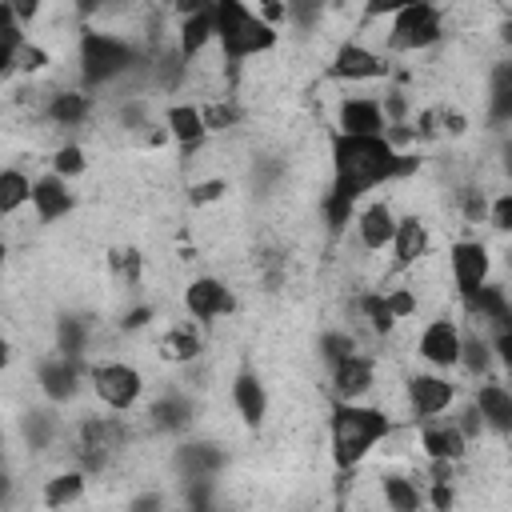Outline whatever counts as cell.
<instances>
[{"label": "cell", "instance_id": "cell-1", "mask_svg": "<svg viewBox=\"0 0 512 512\" xmlns=\"http://www.w3.org/2000/svg\"><path fill=\"white\" fill-rule=\"evenodd\" d=\"M328 156H332V188L344 200H360L380 184H396L420 172L416 152H396L388 136H348L328 128Z\"/></svg>", "mask_w": 512, "mask_h": 512}, {"label": "cell", "instance_id": "cell-2", "mask_svg": "<svg viewBox=\"0 0 512 512\" xmlns=\"http://www.w3.org/2000/svg\"><path fill=\"white\" fill-rule=\"evenodd\" d=\"M392 424H396V420H392L380 404H368V400H360V404L332 400V408H328L332 468H336L340 476L356 472V468L372 456V448L392 436Z\"/></svg>", "mask_w": 512, "mask_h": 512}, {"label": "cell", "instance_id": "cell-3", "mask_svg": "<svg viewBox=\"0 0 512 512\" xmlns=\"http://www.w3.org/2000/svg\"><path fill=\"white\" fill-rule=\"evenodd\" d=\"M76 64H80V88H112L124 84L128 72H144V52L108 28H80L76 40Z\"/></svg>", "mask_w": 512, "mask_h": 512}, {"label": "cell", "instance_id": "cell-4", "mask_svg": "<svg viewBox=\"0 0 512 512\" xmlns=\"http://www.w3.org/2000/svg\"><path fill=\"white\" fill-rule=\"evenodd\" d=\"M212 12H216V48L224 52L228 68L256 60L280 44V28L260 20V12L240 0H216Z\"/></svg>", "mask_w": 512, "mask_h": 512}, {"label": "cell", "instance_id": "cell-5", "mask_svg": "<svg viewBox=\"0 0 512 512\" xmlns=\"http://www.w3.org/2000/svg\"><path fill=\"white\" fill-rule=\"evenodd\" d=\"M388 52H424L436 48L444 40V8L436 4H396V12L388 16V28L380 32Z\"/></svg>", "mask_w": 512, "mask_h": 512}, {"label": "cell", "instance_id": "cell-6", "mask_svg": "<svg viewBox=\"0 0 512 512\" xmlns=\"http://www.w3.org/2000/svg\"><path fill=\"white\" fill-rule=\"evenodd\" d=\"M88 388L108 412H132L144 396V372L128 360H92Z\"/></svg>", "mask_w": 512, "mask_h": 512}, {"label": "cell", "instance_id": "cell-7", "mask_svg": "<svg viewBox=\"0 0 512 512\" xmlns=\"http://www.w3.org/2000/svg\"><path fill=\"white\" fill-rule=\"evenodd\" d=\"M456 404V384L444 372H412L404 376V416L408 420H436Z\"/></svg>", "mask_w": 512, "mask_h": 512}, {"label": "cell", "instance_id": "cell-8", "mask_svg": "<svg viewBox=\"0 0 512 512\" xmlns=\"http://www.w3.org/2000/svg\"><path fill=\"white\" fill-rule=\"evenodd\" d=\"M32 376H36V388L48 404H72L80 396V376H88V364L52 352V356H36Z\"/></svg>", "mask_w": 512, "mask_h": 512}, {"label": "cell", "instance_id": "cell-9", "mask_svg": "<svg viewBox=\"0 0 512 512\" xmlns=\"http://www.w3.org/2000/svg\"><path fill=\"white\" fill-rule=\"evenodd\" d=\"M444 256H448V276H452V288H456L460 300L488 284V276H492L488 244H480V240H452Z\"/></svg>", "mask_w": 512, "mask_h": 512}, {"label": "cell", "instance_id": "cell-10", "mask_svg": "<svg viewBox=\"0 0 512 512\" xmlns=\"http://www.w3.org/2000/svg\"><path fill=\"white\" fill-rule=\"evenodd\" d=\"M460 344H464V328L452 316H432L416 336V356L428 368L448 372V368H460Z\"/></svg>", "mask_w": 512, "mask_h": 512}, {"label": "cell", "instance_id": "cell-11", "mask_svg": "<svg viewBox=\"0 0 512 512\" xmlns=\"http://www.w3.org/2000/svg\"><path fill=\"white\" fill-rule=\"evenodd\" d=\"M184 312L196 324H216L236 312V292L220 276H192L184 284Z\"/></svg>", "mask_w": 512, "mask_h": 512}, {"label": "cell", "instance_id": "cell-12", "mask_svg": "<svg viewBox=\"0 0 512 512\" xmlns=\"http://www.w3.org/2000/svg\"><path fill=\"white\" fill-rule=\"evenodd\" d=\"M388 72H392L388 56H380V52H376V48H368L364 40H344V44L332 52V64H328V76L348 80V84L384 80Z\"/></svg>", "mask_w": 512, "mask_h": 512}, {"label": "cell", "instance_id": "cell-13", "mask_svg": "<svg viewBox=\"0 0 512 512\" xmlns=\"http://www.w3.org/2000/svg\"><path fill=\"white\" fill-rule=\"evenodd\" d=\"M328 372H332V400H348V404H360V400L372 396L376 384H380V380H376V360L364 356V352L340 360V364L328 368Z\"/></svg>", "mask_w": 512, "mask_h": 512}, {"label": "cell", "instance_id": "cell-14", "mask_svg": "<svg viewBox=\"0 0 512 512\" xmlns=\"http://www.w3.org/2000/svg\"><path fill=\"white\" fill-rule=\"evenodd\" d=\"M224 460H228L224 448L212 444V440H184L172 452V468H176V476L184 484H192V480H216V472L224 468Z\"/></svg>", "mask_w": 512, "mask_h": 512}, {"label": "cell", "instance_id": "cell-15", "mask_svg": "<svg viewBox=\"0 0 512 512\" xmlns=\"http://www.w3.org/2000/svg\"><path fill=\"white\" fill-rule=\"evenodd\" d=\"M396 224H400L396 208L388 200H372V204H364L356 212V224L352 228H356V240H360L364 252H384L396 240Z\"/></svg>", "mask_w": 512, "mask_h": 512}, {"label": "cell", "instance_id": "cell-16", "mask_svg": "<svg viewBox=\"0 0 512 512\" xmlns=\"http://www.w3.org/2000/svg\"><path fill=\"white\" fill-rule=\"evenodd\" d=\"M228 400H232V408H236V416H240L244 428H260V424L268 420V404H272V400H268L264 380H260L252 368H240V372L232 376Z\"/></svg>", "mask_w": 512, "mask_h": 512}, {"label": "cell", "instance_id": "cell-17", "mask_svg": "<svg viewBox=\"0 0 512 512\" xmlns=\"http://www.w3.org/2000/svg\"><path fill=\"white\" fill-rule=\"evenodd\" d=\"M388 120H384V108L376 96H344L336 104V132H348V136H384Z\"/></svg>", "mask_w": 512, "mask_h": 512}, {"label": "cell", "instance_id": "cell-18", "mask_svg": "<svg viewBox=\"0 0 512 512\" xmlns=\"http://www.w3.org/2000/svg\"><path fill=\"white\" fill-rule=\"evenodd\" d=\"M164 124H168V132H172V144H176L184 156L200 152L204 140H208L204 112H200V104H192V100H172V104L164 108Z\"/></svg>", "mask_w": 512, "mask_h": 512}, {"label": "cell", "instance_id": "cell-19", "mask_svg": "<svg viewBox=\"0 0 512 512\" xmlns=\"http://www.w3.org/2000/svg\"><path fill=\"white\" fill-rule=\"evenodd\" d=\"M72 208H76V192H72V184L64 176H56V172L36 176V184H32V212H36L40 224H56Z\"/></svg>", "mask_w": 512, "mask_h": 512}, {"label": "cell", "instance_id": "cell-20", "mask_svg": "<svg viewBox=\"0 0 512 512\" xmlns=\"http://www.w3.org/2000/svg\"><path fill=\"white\" fill-rule=\"evenodd\" d=\"M432 248V232L424 224V216L416 212H404L400 224H396V240H392V268H420L424 256Z\"/></svg>", "mask_w": 512, "mask_h": 512}, {"label": "cell", "instance_id": "cell-21", "mask_svg": "<svg viewBox=\"0 0 512 512\" xmlns=\"http://www.w3.org/2000/svg\"><path fill=\"white\" fill-rule=\"evenodd\" d=\"M472 404L480 408V420L492 436H512V388H504L500 380H480L472 388Z\"/></svg>", "mask_w": 512, "mask_h": 512}, {"label": "cell", "instance_id": "cell-22", "mask_svg": "<svg viewBox=\"0 0 512 512\" xmlns=\"http://www.w3.org/2000/svg\"><path fill=\"white\" fill-rule=\"evenodd\" d=\"M484 120L488 128H512V60H496L484 84Z\"/></svg>", "mask_w": 512, "mask_h": 512}, {"label": "cell", "instance_id": "cell-23", "mask_svg": "<svg viewBox=\"0 0 512 512\" xmlns=\"http://www.w3.org/2000/svg\"><path fill=\"white\" fill-rule=\"evenodd\" d=\"M88 116H92V96L84 88H52L40 120H48L52 128H80L88 124Z\"/></svg>", "mask_w": 512, "mask_h": 512}, {"label": "cell", "instance_id": "cell-24", "mask_svg": "<svg viewBox=\"0 0 512 512\" xmlns=\"http://www.w3.org/2000/svg\"><path fill=\"white\" fill-rule=\"evenodd\" d=\"M148 416H152L156 432H188L192 420H196V404H192V396L184 388H168L164 396L152 400Z\"/></svg>", "mask_w": 512, "mask_h": 512}, {"label": "cell", "instance_id": "cell-25", "mask_svg": "<svg viewBox=\"0 0 512 512\" xmlns=\"http://www.w3.org/2000/svg\"><path fill=\"white\" fill-rule=\"evenodd\" d=\"M84 492H88V472H80V468H60V472H52V476L44 480L40 504H44V512H68L72 504L84 500Z\"/></svg>", "mask_w": 512, "mask_h": 512}, {"label": "cell", "instance_id": "cell-26", "mask_svg": "<svg viewBox=\"0 0 512 512\" xmlns=\"http://www.w3.org/2000/svg\"><path fill=\"white\" fill-rule=\"evenodd\" d=\"M460 304H464L468 320H476V328H484V324H488L492 332H496V328L508 320V312H512V304H508V292H504L500 284H492V280H488L484 288H476L472 296H464Z\"/></svg>", "mask_w": 512, "mask_h": 512}, {"label": "cell", "instance_id": "cell-27", "mask_svg": "<svg viewBox=\"0 0 512 512\" xmlns=\"http://www.w3.org/2000/svg\"><path fill=\"white\" fill-rule=\"evenodd\" d=\"M156 352H160V360H168V364H192V360H200V352H204V336H200V328H196L192 320H180V324H168V328H164Z\"/></svg>", "mask_w": 512, "mask_h": 512}, {"label": "cell", "instance_id": "cell-28", "mask_svg": "<svg viewBox=\"0 0 512 512\" xmlns=\"http://www.w3.org/2000/svg\"><path fill=\"white\" fill-rule=\"evenodd\" d=\"M420 448H424L428 460H452V464H460V460L468 456V440H464V432H460L452 420H448V424L428 420V424L420 428Z\"/></svg>", "mask_w": 512, "mask_h": 512}, {"label": "cell", "instance_id": "cell-29", "mask_svg": "<svg viewBox=\"0 0 512 512\" xmlns=\"http://www.w3.org/2000/svg\"><path fill=\"white\" fill-rule=\"evenodd\" d=\"M376 492H380L388 512H420L424 508V488L404 472H380Z\"/></svg>", "mask_w": 512, "mask_h": 512}, {"label": "cell", "instance_id": "cell-30", "mask_svg": "<svg viewBox=\"0 0 512 512\" xmlns=\"http://www.w3.org/2000/svg\"><path fill=\"white\" fill-rule=\"evenodd\" d=\"M496 364V352H492V340L484 328H464V344H460V372H468L472 380H488Z\"/></svg>", "mask_w": 512, "mask_h": 512}, {"label": "cell", "instance_id": "cell-31", "mask_svg": "<svg viewBox=\"0 0 512 512\" xmlns=\"http://www.w3.org/2000/svg\"><path fill=\"white\" fill-rule=\"evenodd\" d=\"M32 176L24 172V168H16V164H8L4 172H0V216H16L24 204L32 208Z\"/></svg>", "mask_w": 512, "mask_h": 512}, {"label": "cell", "instance_id": "cell-32", "mask_svg": "<svg viewBox=\"0 0 512 512\" xmlns=\"http://www.w3.org/2000/svg\"><path fill=\"white\" fill-rule=\"evenodd\" d=\"M108 268H112L116 284L128 288V292H136L144 284V256H140V248H112L108 252Z\"/></svg>", "mask_w": 512, "mask_h": 512}, {"label": "cell", "instance_id": "cell-33", "mask_svg": "<svg viewBox=\"0 0 512 512\" xmlns=\"http://www.w3.org/2000/svg\"><path fill=\"white\" fill-rule=\"evenodd\" d=\"M360 320H368V328L376 332V336H392L396 332V316H392V308H388V300H384V292H364L360 296Z\"/></svg>", "mask_w": 512, "mask_h": 512}, {"label": "cell", "instance_id": "cell-34", "mask_svg": "<svg viewBox=\"0 0 512 512\" xmlns=\"http://www.w3.org/2000/svg\"><path fill=\"white\" fill-rule=\"evenodd\" d=\"M456 212L468 220V224H488V212H492V200L480 184H464L456 188Z\"/></svg>", "mask_w": 512, "mask_h": 512}, {"label": "cell", "instance_id": "cell-35", "mask_svg": "<svg viewBox=\"0 0 512 512\" xmlns=\"http://www.w3.org/2000/svg\"><path fill=\"white\" fill-rule=\"evenodd\" d=\"M52 64V52L44 48V44H36L32 36L20 44V52H16V60H12V76H24V80H32V76H40L44 68Z\"/></svg>", "mask_w": 512, "mask_h": 512}, {"label": "cell", "instance_id": "cell-36", "mask_svg": "<svg viewBox=\"0 0 512 512\" xmlns=\"http://www.w3.org/2000/svg\"><path fill=\"white\" fill-rule=\"evenodd\" d=\"M200 112H204V128H208V136H212V132H216V136H224V132H232V128H236V120H240V108H236L232 100H220V96L204 100V104H200Z\"/></svg>", "mask_w": 512, "mask_h": 512}, {"label": "cell", "instance_id": "cell-37", "mask_svg": "<svg viewBox=\"0 0 512 512\" xmlns=\"http://www.w3.org/2000/svg\"><path fill=\"white\" fill-rule=\"evenodd\" d=\"M88 168V156H84V148L80 144H56L52 148V160H48V172H56V176H64V180H72V176H80Z\"/></svg>", "mask_w": 512, "mask_h": 512}, {"label": "cell", "instance_id": "cell-38", "mask_svg": "<svg viewBox=\"0 0 512 512\" xmlns=\"http://www.w3.org/2000/svg\"><path fill=\"white\" fill-rule=\"evenodd\" d=\"M316 348H320V360H324L328 368H336L340 360H348V356L360 352V340H356L352 332H324Z\"/></svg>", "mask_w": 512, "mask_h": 512}, {"label": "cell", "instance_id": "cell-39", "mask_svg": "<svg viewBox=\"0 0 512 512\" xmlns=\"http://www.w3.org/2000/svg\"><path fill=\"white\" fill-rule=\"evenodd\" d=\"M384 300L396 320H412L420 312V292L416 288H384Z\"/></svg>", "mask_w": 512, "mask_h": 512}, {"label": "cell", "instance_id": "cell-40", "mask_svg": "<svg viewBox=\"0 0 512 512\" xmlns=\"http://www.w3.org/2000/svg\"><path fill=\"white\" fill-rule=\"evenodd\" d=\"M224 192H228L224 176H212V180H192V184H188V200H192V208L212 204V200H220Z\"/></svg>", "mask_w": 512, "mask_h": 512}, {"label": "cell", "instance_id": "cell-41", "mask_svg": "<svg viewBox=\"0 0 512 512\" xmlns=\"http://www.w3.org/2000/svg\"><path fill=\"white\" fill-rule=\"evenodd\" d=\"M452 424L464 432V440H468V444H476V440L488 432V428H484V420H480V408H476L472 400H468V404L456 412V420H452Z\"/></svg>", "mask_w": 512, "mask_h": 512}, {"label": "cell", "instance_id": "cell-42", "mask_svg": "<svg viewBox=\"0 0 512 512\" xmlns=\"http://www.w3.org/2000/svg\"><path fill=\"white\" fill-rule=\"evenodd\" d=\"M488 224L496 228V232H512V192H500L496 200H492V212H488Z\"/></svg>", "mask_w": 512, "mask_h": 512}, {"label": "cell", "instance_id": "cell-43", "mask_svg": "<svg viewBox=\"0 0 512 512\" xmlns=\"http://www.w3.org/2000/svg\"><path fill=\"white\" fill-rule=\"evenodd\" d=\"M440 128H444V136H464L468 132V116L456 104H440Z\"/></svg>", "mask_w": 512, "mask_h": 512}, {"label": "cell", "instance_id": "cell-44", "mask_svg": "<svg viewBox=\"0 0 512 512\" xmlns=\"http://www.w3.org/2000/svg\"><path fill=\"white\" fill-rule=\"evenodd\" d=\"M152 304H136V308H128L124 316H120V324H124V332H140V328H148L152 324Z\"/></svg>", "mask_w": 512, "mask_h": 512}, {"label": "cell", "instance_id": "cell-45", "mask_svg": "<svg viewBox=\"0 0 512 512\" xmlns=\"http://www.w3.org/2000/svg\"><path fill=\"white\" fill-rule=\"evenodd\" d=\"M424 500L432 504V512H452L456 492H452V484H428V496Z\"/></svg>", "mask_w": 512, "mask_h": 512}, {"label": "cell", "instance_id": "cell-46", "mask_svg": "<svg viewBox=\"0 0 512 512\" xmlns=\"http://www.w3.org/2000/svg\"><path fill=\"white\" fill-rule=\"evenodd\" d=\"M128 512H168V500L160 492H136L128 500Z\"/></svg>", "mask_w": 512, "mask_h": 512}, {"label": "cell", "instance_id": "cell-47", "mask_svg": "<svg viewBox=\"0 0 512 512\" xmlns=\"http://www.w3.org/2000/svg\"><path fill=\"white\" fill-rule=\"evenodd\" d=\"M452 480H456L452 460H428V484H452Z\"/></svg>", "mask_w": 512, "mask_h": 512}, {"label": "cell", "instance_id": "cell-48", "mask_svg": "<svg viewBox=\"0 0 512 512\" xmlns=\"http://www.w3.org/2000/svg\"><path fill=\"white\" fill-rule=\"evenodd\" d=\"M500 172L512 176V136H504V144H500Z\"/></svg>", "mask_w": 512, "mask_h": 512}, {"label": "cell", "instance_id": "cell-49", "mask_svg": "<svg viewBox=\"0 0 512 512\" xmlns=\"http://www.w3.org/2000/svg\"><path fill=\"white\" fill-rule=\"evenodd\" d=\"M500 36H504V44H508V48H512V16H508V20H504V24H500Z\"/></svg>", "mask_w": 512, "mask_h": 512}, {"label": "cell", "instance_id": "cell-50", "mask_svg": "<svg viewBox=\"0 0 512 512\" xmlns=\"http://www.w3.org/2000/svg\"><path fill=\"white\" fill-rule=\"evenodd\" d=\"M508 268H512V248H508Z\"/></svg>", "mask_w": 512, "mask_h": 512}, {"label": "cell", "instance_id": "cell-51", "mask_svg": "<svg viewBox=\"0 0 512 512\" xmlns=\"http://www.w3.org/2000/svg\"><path fill=\"white\" fill-rule=\"evenodd\" d=\"M508 452H512V436H508Z\"/></svg>", "mask_w": 512, "mask_h": 512}, {"label": "cell", "instance_id": "cell-52", "mask_svg": "<svg viewBox=\"0 0 512 512\" xmlns=\"http://www.w3.org/2000/svg\"><path fill=\"white\" fill-rule=\"evenodd\" d=\"M364 512H376V508H364Z\"/></svg>", "mask_w": 512, "mask_h": 512}]
</instances>
